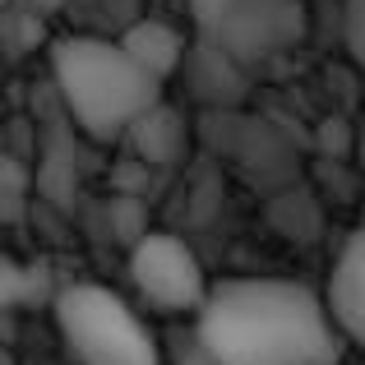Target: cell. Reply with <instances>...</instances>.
Masks as SVG:
<instances>
[{
	"label": "cell",
	"mask_w": 365,
	"mask_h": 365,
	"mask_svg": "<svg viewBox=\"0 0 365 365\" xmlns=\"http://www.w3.org/2000/svg\"><path fill=\"white\" fill-rule=\"evenodd\" d=\"M199 347L213 365H333L342 329L296 277H227L199 305Z\"/></svg>",
	"instance_id": "1"
},
{
	"label": "cell",
	"mask_w": 365,
	"mask_h": 365,
	"mask_svg": "<svg viewBox=\"0 0 365 365\" xmlns=\"http://www.w3.org/2000/svg\"><path fill=\"white\" fill-rule=\"evenodd\" d=\"M51 79L70 120L93 139L130 134V125L162 102V83H167L134 61L125 42L83 33L51 42Z\"/></svg>",
	"instance_id": "2"
},
{
	"label": "cell",
	"mask_w": 365,
	"mask_h": 365,
	"mask_svg": "<svg viewBox=\"0 0 365 365\" xmlns=\"http://www.w3.org/2000/svg\"><path fill=\"white\" fill-rule=\"evenodd\" d=\"M56 329L79 365H162L148 324L102 282H70L56 292Z\"/></svg>",
	"instance_id": "3"
},
{
	"label": "cell",
	"mask_w": 365,
	"mask_h": 365,
	"mask_svg": "<svg viewBox=\"0 0 365 365\" xmlns=\"http://www.w3.org/2000/svg\"><path fill=\"white\" fill-rule=\"evenodd\" d=\"M130 282L162 314L199 310L208 301V292H213L204 268H199V259H195V250L167 232H143L130 245Z\"/></svg>",
	"instance_id": "4"
},
{
	"label": "cell",
	"mask_w": 365,
	"mask_h": 365,
	"mask_svg": "<svg viewBox=\"0 0 365 365\" xmlns=\"http://www.w3.org/2000/svg\"><path fill=\"white\" fill-rule=\"evenodd\" d=\"M301 33H305L301 0H232L222 24L204 42L227 51L236 65H264L277 51L301 42Z\"/></svg>",
	"instance_id": "5"
},
{
	"label": "cell",
	"mask_w": 365,
	"mask_h": 365,
	"mask_svg": "<svg viewBox=\"0 0 365 365\" xmlns=\"http://www.w3.org/2000/svg\"><path fill=\"white\" fill-rule=\"evenodd\" d=\"M324 301H329L342 338L365 347V222L342 241L338 259H333V268H329Z\"/></svg>",
	"instance_id": "6"
},
{
	"label": "cell",
	"mask_w": 365,
	"mask_h": 365,
	"mask_svg": "<svg viewBox=\"0 0 365 365\" xmlns=\"http://www.w3.org/2000/svg\"><path fill=\"white\" fill-rule=\"evenodd\" d=\"M120 42H125V51L139 65H148L158 79H171V74L180 70V61H185V37H180V28L167 24V19H139V24H130L120 33Z\"/></svg>",
	"instance_id": "7"
},
{
	"label": "cell",
	"mask_w": 365,
	"mask_h": 365,
	"mask_svg": "<svg viewBox=\"0 0 365 365\" xmlns=\"http://www.w3.org/2000/svg\"><path fill=\"white\" fill-rule=\"evenodd\" d=\"M130 143H134V153H139L143 162H171L180 153V143H185L180 116L167 107V102H158L153 111H143V116L130 125Z\"/></svg>",
	"instance_id": "8"
},
{
	"label": "cell",
	"mask_w": 365,
	"mask_h": 365,
	"mask_svg": "<svg viewBox=\"0 0 365 365\" xmlns=\"http://www.w3.org/2000/svg\"><path fill=\"white\" fill-rule=\"evenodd\" d=\"M342 33H347L351 61L365 70V0H342Z\"/></svg>",
	"instance_id": "9"
},
{
	"label": "cell",
	"mask_w": 365,
	"mask_h": 365,
	"mask_svg": "<svg viewBox=\"0 0 365 365\" xmlns=\"http://www.w3.org/2000/svg\"><path fill=\"white\" fill-rule=\"evenodd\" d=\"M232 9V0H190V14H195V28L199 33H213L217 24H222V14Z\"/></svg>",
	"instance_id": "10"
},
{
	"label": "cell",
	"mask_w": 365,
	"mask_h": 365,
	"mask_svg": "<svg viewBox=\"0 0 365 365\" xmlns=\"http://www.w3.org/2000/svg\"><path fill=\"white\" fill-rule=\"evenodd\" d=\"M356 153H361V167H365V134L356 139Z\"/></svg>",
	"instance_id": "11"
},
{
	"label": "cell",
	"mask_w": 365,
	"mask_h": 365,
	"mask_svg": "<svg viewBox=\"0 0 365 365\" xmlns=\"http://www.w3.org/2000/svg\"><path fill=\"white\" fill-rule=\"evenodd\" d=\"M5 5H14V0H5Z\"/></svg>",
	"instance_id": "12"
},
{
	"label": "cell",
	"mask_w": 365,
	"mask_h": 365,
	"mask_svg": "<svg viewBox=\"0 0 365 365\" xmlns=\"http://www.w3.org/2000/svg\"><path fill=\"white\" fill-rule=\"evenodd\" d=\"M361 222H365V217H361Z\"/></svg>",
	"instance_id": "13"
}]
</instances>
